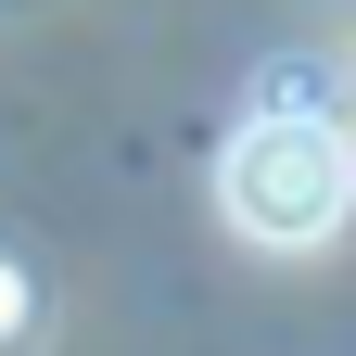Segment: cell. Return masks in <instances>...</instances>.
Instances as JSON below:
<instances>
[{"label":"cell","instance_id":"cell-1","mask_svg":"<svg viewBox=\"0 0 356 356\" xmlns=\"http://www.w3.org/2000/svg\"><path fill=\"white\" fill-rule=\"evenodd\" d=\"M216 204H229V229L267 242V254H305V242H331L343 216H356V140L331 115H254L229 165H216Z\"/></svg>","mask_w":356,"mask_h":356}]
</instances>
